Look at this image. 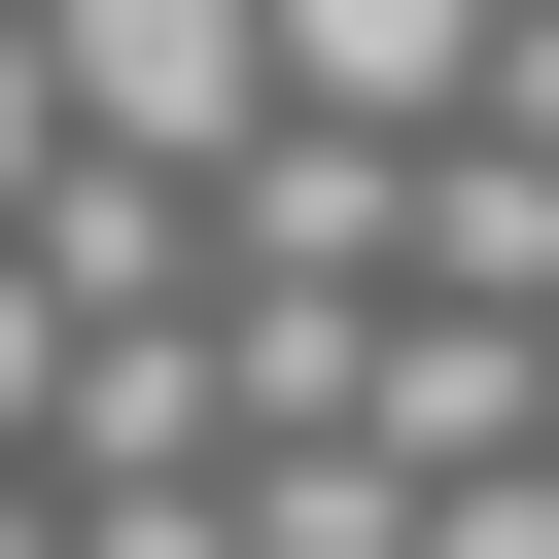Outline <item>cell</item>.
I'll return each instance as SVG.
<instances>
[{
  "label": "cell",
  "mask_w": 559,
  "mask_h": 559,
  "mask_svg": "<svg viewBox=\"0 0 559 559\" xmlns=\"http://www.w3.org/2000/svg\"><path fill=\"white\" fill-rule=\"evenodd\" d=\"M419 559H559V454H489V489H419Z\"/></svg>",
  "instance_id": "5"
},
{
  "label": "cell",
  "mask_w": 559,
  "mask_h": 559,
  "mask_svg": "<svg viewBox=\"0 0 559 559\" xmlns=\"http://www.w3.org/2000/svg\"><path fill=\"white\" fill-rule=\"evenodd\" d=\"M0 559H70V524H35V489H0Z\"/></svg>",
  "instance_id": "9"
},
{
  "label": "cell",
  "mask_w": 559,
  "mask_h": 559,
  "mask_svg": "<svg viewBox=\"0 0 559 559\" xmlns=\"http://www.w3.org/2000/svg\"><path fill=\"white\" fill-rule=\"evenodd\" d=\"M35 419H70V314H35V245H0V454H35Z\"/></svg>",
  "instance_id": "8"
},
{
  "label": "cell",
  "mask_w": 559,
  "mask_h": 559,
  "mask_svg": "<svg viewBox=\"0 0 559 559\" xmlns=\"http://www.w3.org/2000/svg\"><path fill=\"white\" fill-rule=\"evenodd\" d=\"M35 70H70V175H245L280 0H35Z\"/></svg>",
  "instance_id": "1"
},
{
  "label": "cell",
  "mask_w": 559,
  "mask_h": 559,
  "mask_svg": "<svg viewBox=\"0 0 559 559\" xmlns=\"http://www.w3.org/2000/svg\"><path fill=\"white\" fill-rule=\"evenodd\" d=\"M35 454H70V524H105V489H245V419H210V314L70 349V419H35Z\"/></svg>",
  "instance_id": "3"
},
{
  "label": "cell",
  "mask_w": 559,
  "mask_h": 559,
  "mask_svg": "<svg viewBox=\"0 0 559 559\" xmlns=\"http://www.w3.org/2000/svg\"><path fill=\"white\" fill-rule=\"evenodd\" d=\"M280 105H314V140H419V105H489V0H280Z\"/></svg>",
  "instance_id": "4"
},
{
  "label": "cell",
  "mask_w": 559,
  "mask_h": 559,
  "mask_svg": "<svg viewBox=\"0 0 559 559\" xmlns=\"http://www.w3.org/2000/svg\"><path fill=\"white\" fill-rule=\"evenodd\" d=\"M454 140H524V175H559V0H489V105H454Z\"/></svg>",
  "instance_id": "6"
},
{
  "label": "cell",
  "mask_w": 559,
  "mask_h": 559,
  "mask_svg": "<svg viewBox=\"0 0 559 559\" xmlns=\"http://www.w3.org/2000/svg\"><path fill=\"white\" fill-rule=\"evenodd\" d=\"M35 175H70V70H35V0H0V245H35Z\"/></svg>",
  "instance_id": "7"
},
{
  "label": "cell",
  "mask_w": 559,
  "mask_h": 559,
  "mask_svg": "<svg viewBox=\"0 0 559 559\" xmlns=\"http://www.w3.org/2000/svg\"><path fill=\"white\" fill-rule=\"evenodd\" d=\"M384 314H489V349H559V175H524V140H419V245H384Z\"/></svg>",
  "instance_id": "2"
}]
</instances>
